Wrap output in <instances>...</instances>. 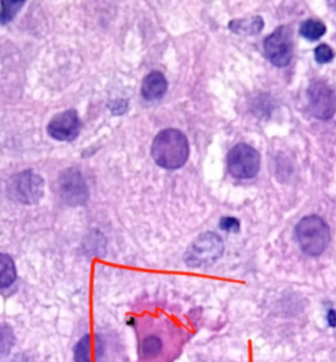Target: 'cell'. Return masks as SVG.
Segmentation results:
<instances>
[{"label": "cell", "instance_id": "obj_12", "mask_svg": "<svg viewBox=\"0 0 336 362\" xmlns=\"http://www.w3.org/2000/svg\"><path fill=\"white\" fill-rule=\"evenodd\" d=\"M265 22L261 16H254L248 19L233 20L229 23V29L235 34L254 35L264 29Z\"/></svg>", "mask_w": 336, "mask_h": 362}, {"label": "cell", "instance_id": "obj_18", "mask_svg": "<svg viewBox=\"0 0 336 362\" xmlns=\"http://www.w3.org/2000/svg\"><path fill=\"white\" fill-rule=\"evenodd\" d=\"M314 53L315 62L320 63V64L330 62L335 57V53H333L332 47L327 44L318 45Z\"/></svg>", "mask_w": 336, "mask_h": 362}, {"label": "cell", "instance_id": "obj_11", "mask_svg": "<svg viewBox=\"0 0 336 362\" xmlns=\"http://www.w3.org/2000/svg\"><path fill=\"white\" fill-rule=\"evenodd\" d=\"M103 346L100 338H95L93 343L92 336L83 337L74 349V359L76 362H93V358L102 356Z\"/></svg>", "mask_w": 336, "mask_h": 362}, {"label": "cell", "instance_id": "obj_3", "mask_svg": "<svg viewBox=\"0 0 336 362\" xmlns=\"http://www.w3.org/2000/svg\"><path fill=\"white\" fill-rule=\"evenodd\" d=\"M224 244L221 237L214 232L199 235L184 255V262L190 268L211 267L222 257Z\"/></svg>", "mask_w": 336, "mask_h": 362}, {"label": "cell", "instance_id": "obj_10", "mask_svg": "<svg viewBox=\"0 0 336 362\" xmlns=\"http://www.w3.org/2000/svg\"><path fill=\"white\" fill-rule=\"evenodd\" d=\"M168 83L163 73L153 71L146 75L141 85V95L146 100H161L168 92Z\"/></svg>", "mask_w": 336, "mask_h": 362}, {"label": "cell", "instance_id": "obj_8", "mask_svg": "<svg viewBox=\"0 0 336 362\" xmlns=\"http://www.w3.org/2000/svg\"><path fill=\"white\" fill-rule=\"evenodd\" d=\"M58 191L63 202L70 206L85 205L90 197L84 176L76 168L62 172L58 178Z\"/></svg>", "mask_w": 336, "mask_h": 362}, {"label": "cell", "instance_id": "obj_17", "mask_svg": "<svg viewBox=\"0 0 336 362\" xmlns=\"http://www.w3.org/2000/svg\"><path fill=\"white\" fill-rule=\"evenodd\" d=\"M163 344L158 337L149 336L143 341L141 346V356L145 358H155L161 353Z\"/></svg>", "mask_w": 336, "mask_h": 362}, {"label": "cell", "instance_id": "obj_4", "mask_svg": "<svg viewBox=\"0 0 336 362\" xmlns=\"http://www.w3.org/2000/svg\"><path fill=\"white\" fill-rule=\"evenodd\" d=\"M44 179L31 169L15 175L8 185L12 199L27 205L37 204L44 196Z\"/></svg>", "mask_w": 336, "mask_h": 362}, {"label": "cell", "instance_id": "obj_19", "mask_svg": "<svg viewBox=\"0 0 336 362\" xmlns=\"http://www.w3.org/2000/svg\"><path fill=\"white\" fill-rule=\"evenodd\" d=\"M219 227L226 232L237 233L240 230V222L234 217H224L219 222Z\"/></svg>", "mask_w": 336, "mask_h": 362}, {"label": "cell", "instance_id": "obj_5", "mask_svg": "<svg viewBox=\"0 0 336 362\" xmlns=\"http://www.w3.org/2000/svg\"><path fill=\"white\" fill-rule=\"evenodd\" d=\"M261 156L246 144H238L227 156L229 173L236 179H252L260 171Z\"/></svg>", "mask_w": 336, "mask_h": 362}, {"label": "cell", "instance_id": "obj_16", "mask_svg": "<svg viewBox=\"0 0 336 362\" xmlns=\"http://www.w3.org/2000/svg\"><path fill=\"white\" fill-rule=\"evenodd\" d=\"M13 330L7 324H0V359L5 358L14 346Z\"/></svg>", "mask_w": 336, "mask_h": 362}, {"label": "cell", "instance_id": "obj_20", "mask_svg": "<svg viewBox=\"0 0 336 362\" xmlns=\"http://www.w3.org/2000/svg\"><path fill=\"white\" fill-rule=\"evenodd\" d=\"M128 103L125 100H115L110 106L111 112L113 114H122L127 110Z\"/></svg>", "mask_w": 336, "mask_h": 362}, {"label": "cell", "instance_id": "obj_6", "mask_svg": "<svg viewBox=\"0 0 336 362\" xmlns=\"http://www.w3.org/2000/svg\"><path fill=\"white\" fill-rule=\"evenodd\" d=\"M265 57L272 65L285 67L293 57L292 31L289 27L280 26L264 42Z\"/></svg>", "mask_w": 336, "mask_h": 362}, {"label": "cell", "instance_id": "obj_9", "mask_svg": "<svg viewBox=\"0 0 336 362\" xmlns=\"http://www.w3.org/2000/svg\"><path fill=\"white\" fill-rule=\"evenodd\" d=\"M47 133L60 141H72L79 135L81 122L79 116L74 110L58 113L47 125Z\"/></svg>", "mask_w": 336, "mask_h": 362}, {"label": "cell", "instance_id": "obj_14", "mask_svg": "<svg viewBox=\"0 0 336 362\" xmlns=\"http://www.w3.org/2000/svg\"><path fill=\"white\" fill-rule=\"evenodd\" d=\"M327 32V27L318 20H306L301 24L300 34L304 39L314 42L320 40Z\"/></svg>", "mask_w": 336, "mask_h": 362}, {"label": "cell", "instance_id": "obj_13", "mask_svg": "<svg viewBox=\"0 0 336 362\" xmlns=\"http://www.w3.org/2000/svg\"><path fill=\"white\" fill-rule=\"evenodd\" d=\"M16 279V268L9 255L0 253V288L9 287Z\"/></svg>", "mask_w": 336, "mask_h": 362}, {"label": "cell", "instance_id": "obj_15", "mask_svg": "<svg viewBox=\"0 0 336 362\" xmlns=\"http://www.w3.org/2000/svg\"><path fill=\"white\" fill-rule=\"evenodd\" d=\"M24 4L25 1L0 2V24L6 25L11 22Z\"/></svg>", "mask_w": 336, "mask_h": 362}, {"label": "cell", "instance_id": "obj_2", "mask_svg": "<svg viewBox=\"0 0 336 362\" xmlns=\"http://www.w3.org/2000/svg\"><path fill=\"white\" fill-rule=\"evenodd\" d=\"M295 238L301 250L306 255L311 257H320L330 245V226L322 217L309 215L301 219L296 225Z\"/></svg>", "mask_w": 336, "mask_h": 362}, {"label": "cell", "instance_id": "obj_1", "mask_svg": "<svg viewBox=\"0 0 336 362\" xmlns=\"http://www.w3.org/2000/svg\"><path fill=\"white\" fill-rule=\"evenodd\" d=\"M190 154L188 140L181 131L166 129L156 136L151 144V156L158 166L169 170L181 168Z\"/></svg>", "mask_w": 336, "mask_h": 362}, {"label": "cell", "instance_id": "obj_21", "mask_svg": "<svg viewBox=\"0 0 336 362\" xmlns=\"http://www.w3.org/2000/svg\"><path fill=\"white\" fill-rule=\"evenodd\" d=\"M327 321L328 326L332 328L336 327V310H333V308H330V310L328 311Z\"/></svg>", "mask_w": 336, "mask_h": 362}, {"label": "cell", "instance_id": "obj_7", "mask_svg": "<svg viewBox=\"0 0 336 362\" xmlns=\"http://www.w3.org/2000/svg\"><path fill=\"white\" fill-rule=\"evenodd\" d=\"M310 112L320 120H330L336 113V90L327 82L315 81L308 88Z\"/></svg>", "mask_w": 336, "mask_h": 362}]
</instances>
